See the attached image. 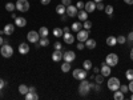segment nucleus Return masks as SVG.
I'll list each match as a JSON object with an SVG mask.
<instances>
[{"label": "nucleus", "instance_id": "f257e3e1", "mask_svg": "<svg viewBox=\"0 0 133 100\" xmlns=\"http://www.w3.org/2000/svg\"><path fill=\"white\" fill-rule=\"evenodd\" d=\"M89 91H91V83L88 82L87 79L80 80V85H79V93H80L81 96H85V95L89 93Z\"/></svg>", "mask_w": 133, "mask_h": 100}, {"label": "nucleus", "instance_id": "f03ea898", "mask_svg": "<svg viewBox=\"0 0 133 100\" xmlns=\"http://www.w3.org/2000/svg\"><path fill=\"white\" fill-rule=\"evenodd\" d=\"M0 53L3 55V58L9 59V58H12V55H14V48L11 47L8 43H4L3 46L0 47Z\"/></svg>", "mask_w": 133, "mask_h": 100}, {"label": "nucleus", "instance_id": "7ed1b4c3", "mask_svg": "<svg viewBox=\"0 0 133 100\" xmlns=\"http://www.w3.org/2000/svg\"><path fill=\"white\" fill-rule=\"evenodd\" d=\"M72 76H73V79L84 80V79H87V71L84 68H75L72 71Z\"/></svg>", "mask_w": 133, "mask_h": 100}, {"label": "nucleus", "instance_id": "20e7f679", "mask_svg": "<svg viewBox=\"0 0 133 100\" xmlns=\"http://www.w3.org/2000/svg\"><path fill=\"white\" fill-rule=\"evenodd\" d=\"M108 90L113 91V92L120 90V80L117 79V77H109V80H108Z\"/></svg>", "mask_w": 133, "mask_h": 100}, {"label": "nucleus", "instance_id": "39448f33", "mask_svg": "<svg viewBox=\"0 0 133 100\" xmlns=\"http://www.w3.org/2000/svg\"><path fill=\"white\" fill-rule=\"evenodd\" d=\"M15 4H16V9L20 11V12H27L29 9V2L28 0H17Z\"/></svg>", "mask_w": 133, "mask_h": 100}, {"label": "nucleus", "instance_id": "423d86ee", "mask_svg": "<svg viewBox=\"0 0 133 100\" xmlns=\"http://www.w3.org/2000/svg\"><path fill=\"white\" fill-rule=\"evenodd\" d=\"M105 63L109 67H116L118 64V56H117L116 53H109L108 56L105 58Z\"/></svg>", "mask_w": 133, "mask_h": 100}, {"label": "nucleus", "instance_id": "0eeeda50", "mask_svg": "<svg viewBox=\"0 0 133 100\" xmlns=\"http://www.w3.org/2000/svg\"><path fill=\"white\" fill-rule=\"evenodd\" d=\"M27 40H28L29 43H33V44L39 43V40H40L39 32H36V31H29V32L27 33Z\"/></svg>", "mask_w": 133, "mask_h": 100}, {"label": "nucleus", "instance_id": "6e6552de", "mask_svg": "<svg viewBox=\"0 0 133 100\" xmlns=\"http://www.w3.org/2000/svg\"><path fill=\"white\" fill-rule=\"evenodd\" d=\"M88 36H89V29H80L77 32V40L81 41V43H85Z\"/></svg>", "mask_w": 133, "mask_h": 100}, {"label": "nucleus", "instance_id": "1a4fd4ad", "mask_svg": "<svg viewBox=\"0 0 133 100\" xmlns=\"http://www.w3.org/2000/svg\"><path fill=\"white\" fill-rule=\"evenodd\" d=\"M75 59H76V53H75L73 51H66V52L63 53V60H64V61L72 63Z\"/></svg>", "mask_w": 133, "mask_h": 100}, {"label": "nucleus", "instance_id": "9d476101", "mask_svg": "<svg viewBox=\"0 0 133 100\" xmlns=\"http://www.w3.org/2000/svg\"><path fill=\"white\" fill-rule=\"evenodd\" d=\"M110 72H112V70H110V67H109L105 61H103V64H101V68H100V73H101L104 77H108V76H110Z\"/></svg>", "mask_w": 133, "mask_h": 100}, {"label": "nucleus", "instance_id": "9b49d317", "mask_svg": "<svg viewBox=\"0 0 133 100\" xmlns=\"http://www.w3.org/2000/svg\"><path fill=\"white\" fill-rule=\"evenodd\" d=\"M77 12H79L77 7H76V5H72V4L66 7V11H65V14L68 15L69 17H76V16H77Z\"/></svg>", "mask_w": 133, "mask_h": 100}, {"label": "nucleus", "instance_id": "f8f14e48", "mask_svg": "<svg viewBox=\"0 0 133 100\" xmlns=\"http://www.w3.org/2000/svg\"><path fill=\"white\" fill-rule=\"evenodd\" d=\"M84 9L87 11L88 14H92L96 11V3L93 2V0H89V2H87L85 5H84Z\"/></svg>", "mask_w": 133, "mask_h": 100}, {"label": "nucleus", "instance_id": "ddd939ff", "mask_svg": "<svg viewBox=\"0 0 133 100\" xmlns=\"http://www.w3.org/2000/svg\"><path fill=\"white\" fill-rule=\"evenodd\" d=\"M63 53L64 52H61V49H55V52L52 53V60L55 63H59L60 60H63Z\"/></svg>", "mask_w": 133, "mask_h": 100}, {"label": "nucleus", "instance_id": "4468645a", "mask_svg": "<svg viewBox=\"0 0 133 100\" xmlns=\"http://www.w3.org/2000/svg\"><path fill=\"white\" fill-rule=\"evenodd\" d=\"M15 27H16V26H14V24H5V27L3 28L4 35H5V36H11V35H14V32H15Z\"/></svg>", "mask_w": 133, "mask_h": 100}, {"label": "nucleus", "instance_id": "2eb2a0df", "mask_svg": "<svg viewBox=\"0 0 133 100\" xmlns=\"http://www.w3.org/2000/svg\"><path fill=\"white\" fill-rule=\"evenodd\" d=\"M15 26L19 27V28L25 27V26H27V20H25V17H23V16H17V17L15 19Z\"/></svg>", "mask_w": 133, "mask_h": 100}, {"label": "nucleus", "instance_id": "dca6fc26", "mask_svg": "<svg viewBox=\"0 0 133 100\" xmlns=\"http://www.w3.org/2000/svg\"><path fill=\"white\" fill-rule=\"evenodd\" d=\"M63 39H64V43H65V44H73V43H75V36L71 35L69 32H64Z\"/></svg>", "mask_w": 133, "mask_h": 100}, {"label": "nucleus", "instance_id": "f3484780", "mask_svg": "<svg viewBox=\"0 0 133 100\" xmlns=\"http://www.w3.org/2000/svg\"><path fill=\"white\" fill-rule=\"evenodd\" d=\"M19 52H20L21 55L28 53V52H29V46H28L27 43H20V44H19Z\"/></svg>", "mask_w": 133, "mask_h": 100}, {"label": "nucleus", "instance_id": "a211bd4d", "mask_svg": "<svg viewBox=\"0 0 133 100\" xmlns=\"http://www.w3.org/2000/svg\"><path fill=\"white\" fill-rule=\"evenodd\" d=\"M77 19L81 20V21H85L88 19V12L85 9H79V12H77Z\"/></svg>", "mask_w": 133, "mask_h": 100}, {"label": "nucleus", "instance_id": "6ab92c4d", "mask_svg": "<svg viewBox=\"0 0 133 100\" xmlns=\"http://www.w3.org/2000/svg\"><path fill=\"white\" fill-rule=\"evenodd\" d=\"M85 47H87L88 49H93V48H96V40L88 38V39L85 40Z\"/></svg>", "mask_w": 133, "mask_h": 100}, {"label": "nucleus", "instance_id": "aec40b11", "mask_svg": "<svg viewBox=\"0 0 133 100\" xmlns=\"http://www.w3.org/2000/svg\"><path fill=\"white\" fill-rule=\"evenodd\" d=\"M107 44L109 47H115L117 44V38L116 36H108L107 38Z\"/></svg>", "mask_w": 133, "mask_h": 100}, {"label": "nucleus", "instance_id": "412c9836", "mask_svg": "<svg viewBox=\"0 0 133 100\" xmlns=\"http://www.w3.org/2000/svg\"><path fill=\"white\" fill-rule=\"evenodd\" d=\"M17 90H19V93H21V95H24V96H25V95L29 92V87H27L25 84H20Z\"/></svg>", "mask_w": 133, "mask_h": 100}, {"label": "nucleus", "instance_id": "4be33fe9", "mask_svg": "<svg viewBox=\"0 0 133 100\" xmlns=\"http://www.w3.org/2000/svg\"><path fill=\"white\" fill-rule=\"evenodd\" d=\"M124 97H125V93L121 92L120 90H117V91L113 92V99L115 100H124Z\"/></svg>", "mask_w": 133, "mask_h": 100}, {"label": "nucleus", "instance_id": "5701e85b", "mask_svg": "<svg viewBox=\"0 0 133 100\" xmlns=\"http://www.w3.org/2000/svg\"><path fill=\"white\" fill-rule=\"evenodd\" d=\"M81 28H83V24L80 23V21H75V23L71 26V29H72L73 32H79Z\"/></svg>", "mask_w": 133, "mask_h": 100}, {"label": "nucleus", "instance_id": "b1692460", "mask_svg": "<svg viewBox=\"0 0 133 100\" xmlns=\"http://www.w3.org/2000/svg\"><path fill=\"white\" fill-rule=\"evenodd\" d=\"M37 32H39L40 38H47V36H48V33H49V29H48L47 27H41Z\"/></svg>", "mask_w": 133, "mask_h": 100}, {"label": "nucleus", "instance_id": "393cba45", "mask_svg": "<svg viewBox=\"0 0 133 100\" xmlns=\"http://www.w3.org/2000/svg\"><path fill=\"white\" fill-rule=\"evenodd\" d=\"M65 11H66V7L64 4H59L56 7V14L57 15H65Z\"/></svg>", "mask_w": 133, "mask_h": 100}, {"label": "nucleus", "instance_id": "a878e982", "mask_svg": "<svg viewBox=\"0 0 133 100\" xmlns=\"http://www.w3.org/2000/svg\"><path fill=\"white\" fill-rule=\"evenodd\" d=\"M83 68H84L85 71H89V70H92V68H93V64H92V61H91V60H84V61H83Z\"/></svg>", "mask_w": 133, "mask_h": 100}, {"label": "nucleus", "instance_id": "bb28decb", "mask_svg": "<svg viewBox=\"0 0 133 100\" xmlns=\"http://www.w3.org/2000/svg\"><path fill=\"white\" fill-rule=\"evenodd\" d=\"M104 11H105V14H107V15L109 16V19H110V17H112V15H113V11H115V9H113V7L110 5V4H107L105 8H104Z\"/></svg>", "mask_w": 133, "mask_h": 100}, {"label": "nucleus", "instance_id": "cd10ccee", "mask_svg": "<svg viewBox=\"0 0 133 100\" xmlns=\"http://www.w3.org/2000/svg\"><path fill=\"white\" fill-rule=\"evenodd\" d=\"M71 68H72V67H71V63H68V61H64L63 64H61V71L63 72H69L71 71Z\"/></svg>", "mask_w": 133, "mask_h": 100}, {"label": "nucleus", "instance_id": "c85d7f7f", "mask_svg": "<svg viewBox=\"0 0 133 100\" xmlns=\"http://www.w3.org/2000/svg\"><path fill=\"white\" fill-rule=\"evenodd\" d=\"M25 99H27V100H37V99H39V95H37L36 92H28V93L25 95Z\"/></svg>", "mask_w": 133, "mask_h": 100}, {"label": "nucleus", "instance_id": "c756f323", "mask_svg": "<svg viewBox=\"0 0 133 100\" xmlns=\"http://www.w3.org/2000/svg\"><path fill=\"white\" fill-rule=\"evenodd\" d=\"M15 9H16V4L11 3V2H8V3L5 4V11H8V12H14Z\"/></svg>", "mask_w": 133, "mask_h": 100}, {"label": "nucleus", "instance_id": "7c9ffc66", "mask_svg": "<svg viewBox=\"0 0 133 100\" xmlns=\"http://www.w3.org/2000/svg\"><path fill=\"white\" fill-rule=\"evenodd\" d=\"M39 44H40V47H48V46H49V40H48V38H40Z\"/></svg>", "mask_w": 133, "mask_h": 100}, {"label": "nucleus", "instance_id": "2f4dec72", "mask_svg": "<svg viewBox=\"0 0 133 100\" xmlns=\"http://www.w3.org/2000/svg\"><path fill=\"white\" fill-rule=\"evenodd\" d=\"M64 35V31L61 28H55L53 29V36H56V38H63Z\"/></svg>", "mask_w": 133, "mask_h": 100}, {"label": "nucleus", "instance_id": "473e14b6", "mask_svg": "<svg viewBox=\"0 0 133 100\" xmlns=\"http://www.w3.org/2000/svg\"><path fill=\"white\" fill-rule=\"evenodd\" d=\"M95 82L97 83V84H103V82H104V76L101 75V73H95Z\"/></svg>", "mask_w": 133, "mask_h": 100}, {"label": "nucleus", "instance_id": "72a5a7b5", "mask_svg": "<svg viewBox=\"0 0 133 100\" xmlns=\"http://www.w3.org/2000/svg\"><path fill=\"white\" fill-rule=\"evenodd\" d=\"M83 28H84V29H91V28H92V21L87 19V20L84 21V24H83Z\"/></svg>", "mask_w": 133, "mask_h": 100}, {"label": "nucleus", "instance_id": "f704fd0d", "mask_svg": "<svg viewBox=\"0 0 133 100\" xmlns=\"http://www.w3.org/2000/svg\"><path fill=\"white\" fill-rule=\"evenodd\" d=\"M125 77H127V80H133V70H128L125 72Z\"/></svg>", "mask_w": 133, "mask_h": 100}, {"label": "nucleus", "instance_id": "c9c22d12", "mask_svg": "<svg viewBox=\"0 0 133 100\" xmlns=\"http://www.w3.org/2000/svg\"><path fill=\"white\" fill-rule=\"evenodd\" d=\"M117 43H118V44H125V43H127V38L123 36V35H120V36L117 38Z\"/></svg>", "mask_w": 133, "mask_h": 100}, {"label": "nucleus", "instance_id": "e433bc0d", "mask_svg": "<svg viewBox=\"0 0 133 100\" xmlns=\"http://www.w3.org/2000/svg\"><path fill=\"white\" fill-rule=\"evenodd\" d=\"M91 88H93L96 92H100V91H101V88H100V84H93V83H91Z\"/></svg>", "mask_w": 133, "mask_h": 100}, {"label": "nucleus", "instance_id": "4c0bfd02", "mask_svg": "<svg viewBox=\"0 0 133 100\" xmlns=\"http://www.w3.org/2000/svg\"><path fill=\"white\" fill-rule=\"evenodd\" d=\"M120 91L121 92H124V93H127L129 90H128V85H125V84H120Z\"/></svg>", "mask_w": 133, "mask_h": 100}, {"label": "nucleus", "instance_id": "58836bf2", "mask_svg": "<svg viewBox=\"0 0 133 100\" xmlns=\"http://www.w3.org/2000/svg\"><path fill=\"white\" fill-rule=\"evenodd\" d=\"M84 48H85V44L84 43H81V41L77 43V49H79V51H83Z\"/></svg>", "mask_w": 133, "mask_h": 100}, {"label": "nucleus", "instance_id": "ea45409f", "mask_svg": "<svg viewBox=\"0 0 133 100\" xmlns=\"http://www.w3.org/2000/svg\"><path fill=\"white\" fill-rule=\"evenodd\" d=\"M104 8H105L104 4H101V3H96V9H98V11H104Z\"/></svg>", "mask_w": 133, "mask_h": 100}, {"label": "nucleus", "instance_id": "a19ab883", "mask_svg": "<svg viewBox=\"0 0 133 100\" xmlns=\"http://www.w3.org/2000/svg\"><path fill=\"white\" fill-rule=\"evenodd\" d=\"M84 5H85V3L84 2H77V9H84Z\"/></svg>", "mask_w": 133, "mask_h": 100}, {"label": "nucleus", "instance_id": "79ce46f5", "mask_svg": "<svg viewBox=\"0 0 133 100\" xmlns=\"http://www.w3.org/2000/svg\"><path fill=\"white\" fill-rule=\"evenodd\" d=\"M61 4H64L65 7H68L72 4V0H61Z\"/></svg>", "mask_w": 133, "mask_h": 100}, {"label": "nucleus", "instance_id": "37998d69", "mask_svg": "<svg viewBox=\"0 0 133 100\" xmlns=\"http://www.w3.org/2000/svg\"><path fill=\"white\" fill-rule=\"evenodd\" d=\"M127 41H129V43H130V41H133V31H132V32H129V35L127 36Z\"/></svg>", "mask_w": 133, "mask_h": 100}, {"label": "nucleus", "instance_id": "c03bdc74", "mask_svg": "<svg viewBox=\"0 0 133 100\" xmlns=\"http://www.w3.org/2000/svg\"><path fill=\"white\" fill-rule=\"evenodd\" d=\"M55 49H61V43H60V41L55 43Z\"/></svg>", "mask_w": 133, "mask_h": 100}, {"label": "nucleus", "instance_id": "a18cd8bd", "mask_svg": "<svg viewBox=\"0 0 133 100\" xmlns=\"http://www.w3.org/2000/svg\"><path fill=\"white\" fill-rule=\"evenodd\" d=\"M128 90H129V91H130V92L133 93V80H130V82H129V85H128Z\"/></svg>", "mask_w": 133, "mask_h": 100}, {"label": "nucleus", "instance_id": "49530a36", "mask_svg": "<svg viewBox=\"0 0 133 100\" xmlns=\"http://www.w3.org/2000/svg\"><path fill=\"white\" fill-rule=\"evenodd\" d=\"M40 3H41L43 5H48V4L51 3V0H40Z\"/></svg>", "mask_w": 133, "mask_h": 100}, {"label": "nucleus", "instance_id": "de8ad7c7", "mask_svg": "<svg viewBox=\"0 0 133 100\" xmlns=\"http://www.w3.org/2000/svg\"><path fill=\"white\" fill-rule=\"evenodd\" d=\"M7 83L3 80V79H0V90H3V88H4V85H5Z\"/></svg>", "mask_w": 133, "mask_h": 100}, {"label": "nucleus", "instance_id": "09e8293b", "mask_svg": "<svg viewBox=\"0 0 133 100\" xmlns=\"http://www.w3.org/2000/svg\"><path fill=\"white\" fill-rule=\"evenodd\" d=\"M92 70H93V73H98V72H100V68H98V67H93Z\"/></svg>", "mask_w": 133, "mask_h": 100}, {"label": "nucleus", "instance_id": "8fccbe9b", "mask_svg": "<svg viewBox=\"0 0 133 100\" xmlns=\"http://www.w3.org/2000/svg\"><path fill=\"white\" fill-rule=\"evenodd\" d=\"M124 2H125V4H129V5L133 4V0H124Z\"/></svg>", "mask_w": 133, "mask_h": 100}, {"label": "nucleus", "instance_id": "3c124183", "mask_svg": "<svg viewBox=\"0 0 133 100\" xmlns=\"http://www.w3.org/2000/svg\"><path fill=\"white\" fill-rule=\"evenodd\" d=\"M3 44H4V40H3V36H2V35H0V47H2V46H3Z\"/></svg>", "mask_w": 133, "mask_h": 100}, {"label": "nucleus", "instance_id": "603ef678", "mask_svg": "<svg viewBox=\"0 0 133 100\" xmlns=\"http://www.w3.org/2000/svg\"><path fill=\"white\" fill-rule=\"evenodd\" d=\"M29 92H36V88L35 87H29Z\"/></svg>", "mask_w": 133, "mask_h": 100}, {"label": "nucleus", "instance_id": "864d4df0", "mask_svg": "<svg viewBox=\"0 0 133 100\" xmlns=\"http://www.w3.org/2000/svg\"><path fill=\"white\" fill-rule=\"evenodd\" d=\"M63 31H64V32H69V31H71V28H69V27H64V28H63Z\"/></svg>", "mask_w": 133, "mask_h": 100}, {"label": "nucleus", "instance_id": "5fc2aeb1", "mask_svg": "<svg viewBox=\"0 0 133 100\" xmlns=\"http://www.w3.org/2000/svg\"><path fill=\"white\" fill-rule=\"evenodd\" d=\"M11 14H12V15H11V17H12V19H14V20H15V19H16V17H17V16H16V14H14V12H11Z\"/></svg>", "mask_w": 133, "mask_h": 100}, {"label": "nucleus", "instance_id": "6e6d98bb", "mask_svg": "<svg viewBox=\"0 0 133 100\" xmlns=\"http://www.w3.org/2000/svg\"><path fill=\"white\" fill-rule=\"evenodd\" d=\"M130 59H132V60H133V48H132V49H130Z\"/></svg>", "mask_w": 133, "mask_h": 100}, {"label": "nucleus", "instance_id": "4d7b16f0", "mask_svg": "<svg viewBox=\"0 0 133 100\" xmlns=\"http://www.w3.org/2000/svg\"><path fill=\"white\" fill-rule=\"evenodd\" d=\"M93 2H95V3H101L103 0H93Z\"/></svg>", "mask_w": 133, "mask_h": 100}, {"label": "nucleus", "instance_id": "13d9d810", "mask_svg": "<svg viewBox=\"0 0 133 100\" xmlns=\"http://www.w3.org/2000/svg\"><path fill=\"white\" fill-rule=\"evenodd\" d=\"M130 100H133V93H132V96H130Z\"/></svg>", "mask_w": 133, "mask_h": 100}, {"label": "nucleus", "instance_id": "bf43d9fd", "mask_svg": "<svg viewBox=\"0 0 133 100\" xmlns=\"http://www.w3.org/2000/svg\"><path fill=\"white\" fill-rule=\"evenodd\" d=\"M0 96H2V90H0Z\"/></svg>", "mask_w": 133, "mask_h": 100}]
</instances>
